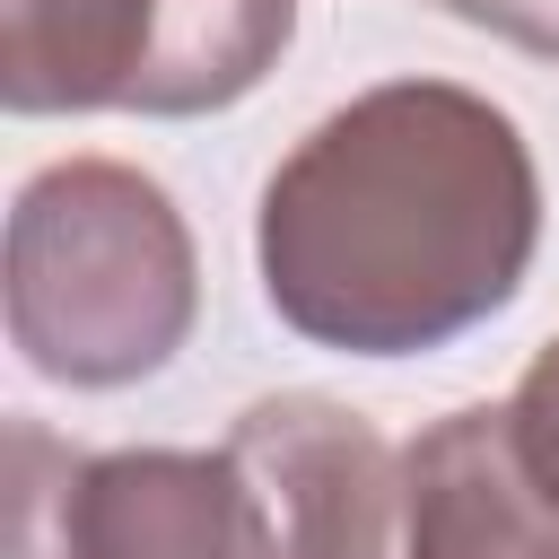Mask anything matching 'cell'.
Returning <instances> with one entry per match:
<instances>
[{
    "mask_svg": "<svg viewBox=\"0 0 559 559\" xmlns=\"http://www.w3.org/2000/svg\"><path fill=\"white\" fill-rule=\"evenodd\" d=\"M507 419H515L524 463L559 489V341H542V349H533V367H524V376H515V393H507Z\"/></svg>",
    "mask_w": 559,
    "mask_h": 559,
    "instance_id": "obj_7",
    "label": "cell"
},
{
    "mask_svg": "<svg viewBox=\"0 0 559 559\" xmlns=\"http://www.w3.org/2000/svg\"><path fill=\"white\" fill-rule=\"evenodd\" d=\"M227 454L253 480L271 559H393L402 550V454L367 411L332 393H262L236 411Z\"/></svg>",
    "mask_w": 559,
    "mask_h": 559,
    "instance_id": "obj_5",
    "label": "cell"
},
{
    "mask_svg": "<svg viewBox=\"0 0 559 559\" xmlns=\"http://www.w3.org/2000/svg\"><path fill=\"white\" fill-rule=\"evenodd\" d=\"M297 44V0H0V105L192 122L245 105Z\"/></svg>",
    "mask_w": 559,
    "mask_h": 559,
    "instance_id": "obj_3",
    "label": "cell"
},
{
    "mask_svg": "<svg viewBox=\"0 0 559 559\" xmlns=\"http://www.w3.org/2000/svg\"><path fill=\"white\" fill-rule=\"evenodd\" d=\"M402 559H559V489L507 402H463L402 445Z\"/></svg>",
    "mask_w": 559,
    "mask_h": 559,
    "instance_id": "obj_6",
    "label": "cell"
},
{
    "mask_svg": "<svg viewBox=\"0 0 559 559\" xmlns=\"http://www.w3.org/2000/svg\"><path fill=\"white\" fill-rule=\"evenodd\" d=\"M9 559H271L227 445H52L9 428Z\"/></svg>",
    "mask_w": 559,
    "mask_h": 559,
    "instance_id": "obj_4",
    "label": "cell"
},
{
    "mask_svg": "<svg viewBox=\"0 0 559 559\" xmlns=\"http://www.w3.org/2000/svg\"><path fill=\"white\" fill-rule=\"evenodd\" d=\"M542 245V166L463 79H376L262 183V306L341 358H428L515 306Z\"/></svg>",
    "mask_w": 559,
    "mask_h": 559,
    "instance_id": "obj_1",
    "label": "cell"
},
{
    "mask_svg": "<svg viewBox=\"0 0 559 559\" xmlns=\"http://www.w3.org/2000/svg\"><path fill=\"white\" fill-rule=\"evenodd\" d=\"M437 9L515 44V52H533V61H559V0H437Z\"/></svg>",
    "mask_w": 559,
    "mask_h": 559,
    "instance_id": "obj_8",
    "label": "cell"
},
{
    "mask_svg": "<svg viewBox=\"0 0 559 559\" xmlns=\"http://www.w3.org/2000/svg\"><path fill=\"white\" fill-rule=\"evenodd\" d=\"M9 349L70 393L157 376L201 314V253L175 192L122 157H52L9 201Z\"/></svg>",
    "mask_w": 559,
    "mask_h": 559,
    "instance_id": "obj_2",
    "label": "cell"
}]
</instances>
